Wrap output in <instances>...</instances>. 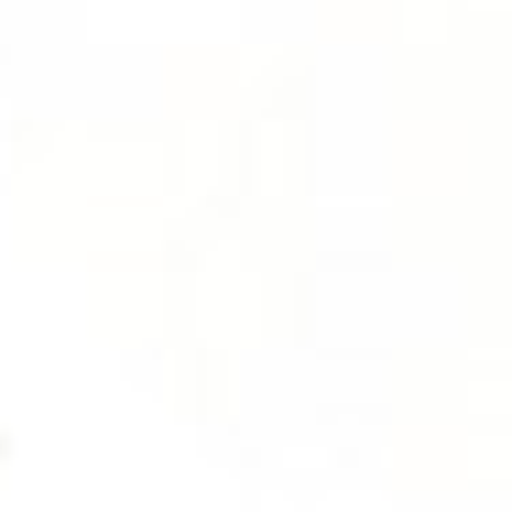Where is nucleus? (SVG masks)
Listing matches in <instances>:
<instances>
[]
</instances>
